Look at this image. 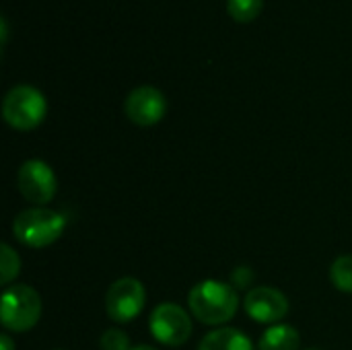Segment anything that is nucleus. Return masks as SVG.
<instances>
[{
    "mask_svg": "<svg viewBox=\"0 0 352 350\" xmlns=\"http://www.w3.org/2000/svg\"><path fill=\"white\" fill-rule=\"evenodd\" d=\"M192 316L208 326H219L229 322L239 307L237 291L221 281H202L198 283L188 297Z\"/></svg>",
    "mask_w": 352,
    "mask_h": 350,
    "instance_id": "nucleus-1",
    "label": "nucleus"
},
{
    "mask_svg": "<svg viewBox=\"0 0 352 350\" xmlns=\"http://www.w3.org/2000/svg\"><path fill=\"white\" fill-rule=\"evenodd\" d=\"M64 227H66L64 215L43 206H33L16 215V219L12 221V235L23 245L39 250L60 239Z\"/></svg>",
    "mask_w": 352,
    "mask_h": 350,
    "instance_id": "nucleus-2",
    "label": "nucleus"
},
{
    "mask_svg": "<svg viewBox=\"0 0 352 350\" xmlns=\"http://www.w3.org/2000/svg\"><path fill=\"white\" fill-rule=\"evenodd\" d=\"M45 97L31 85L12 87L2 101L4 120L16 130H33L45 118Z\"/></svg>",
    "mask_w": 352,
    "mask_h": 350,
    "instance_id": "nucleus-3",
    "label": "nucleus"
},
{
    "mask_svg": "<svg viewBox=\"0 0 352 350\" xmlns=\"http://www.w3.org/2000/svg\"><path fill=\"white\" fill-rule=\"evenodd\" d=\"M41 316V299L35 289L27 285H12L2 295L0 320L10 332L31 330Z\"/></svg>",
    "mask_w": 352,
    "mask_h": 350,
    "instance_id": "nucleus-4",
    "label": "nucleus"
},
{
    "mask_svg": "<svg viewBox=\"0 0 352 350\" xmlns=\"http://www.w3.org/2000/svg\"><path fill=\"white\" fill-rule=\"evenodd\" d=\"M151 332L155 340L165 347H182L192 336V320L184 307L161 303L151 314Z\"/></svg>",
    "mask_w": 352,
    "mask_h": 350,
    "instance_id": "nucleus-5",
    "label": "nucleus"
},
{
    "mask_svg": "<svg viewBox=\"0 0 352 350\" xmlns=\"http://www.w3.org/2000/svg\"><path fill=\"white\" fill-rule=\"evenodd\" d=\"M144 301H146V293L142 283L138 278L124 276L116 281L105 295L107 316L120 324L132 322L144 309Z\"/></svg>",
    "mask_w": 352,
    "mask_h": 350,
    "instance_id": "nucleus-6",
    "label": "nucleus"
},
{
    "mask_svg": "<svg viewBox=\"0 0 352 350\" xmlns=\"http://www.w3.org/2000/svg\"><path fill=\"white\" fill-rule=\"evenodd\" d=\"M16 188L25 200L31 204L43 206L56 196V175L45 161L29 159L19 167L16 173Z\"/></svg>",
    "mask_w": 352,
    "mask_h": 350,
    "instance_id": "nucleus-7",
    "label": "nucleus"
},
{
    "mask_svg": "<svg viewBox=\"0 0 352 350\" xmlns=\"http://www.w3.org/2000/svg\"><path fill=\"white\" fill-rule=\"evenodd\" d=\"M124 109H126V116L134 124L153 126L163 118V113L167 109V103H165L163 93L157 87L142 85V87H136V89H132L128 93Z\"/></svg>",
    "mask_w": 352,
    "mask_h": 350,
    "instance_id": "nucleus-8",
    "label": "nucleus"
},
{
    "mask_svg": "<svg viewBox=\"0 0 352 350\" xmlns=\"http://www.w3.org/2000/svg\"><path fill=\"white\" fill-rule=\"evenodd\" d=\"M243 307L245 314L260 324H276L289 314L287 297L272 287H256L248 291Z\"/></svg>",
    "mask_w": 352,
    "mask_h": 350,
    "instance_id": "nucleus-9",
    "label": "nucleus"
},
{
    "mask_svg": "<svg viewBox=\"0 0 352 350\" xmlns=\"http://www.w3.org/2000/svg\"><path fill=\"white\" fill-rule=\"evenodd\" d=\"M198 350H256L252 340L235 330V328H221V330H214V332H208Z\"/></svg>",
    "mask_w": 352,
    "mask_h": 350,
    "instance_id": "nucleus-10",
    "label": "nucleus"
},
{
    "mask_svg": "<svg viewBox=\"0 0 352 350\" xmlns=\"http://www.w3.org/2000/svg\"><path fill=\"white\" fill-rule=\"evenodd\" d=\"M299 332L289 324H276L264 332L260 338V350H297L299 349Z\"/></svg>",
    "mask_w": 352,
    "mask_h": 350,
    "instance_id": "nucleus-11",
    "label": "nucleus"
},
{
    "mask_svg": "<svg viewBox=\"0 0 352 350\" xmlns=\"http://www.w3.org/2000/svg\"><path fill=\"white\" fill-rule=\"evenodd\" d=\"M330 278L334 287L342 293H352V256H340L332 268H330Z\"/></svg>",
    "mask_w": 352,
    "mask_h": 350,
    "instance_id": "nucleus-12",
    "label": "nucleus"
},
{
    "mask_svg": "<svg viewBox=\"0 0 352 350\" xmlns=\"http://www.w3.org/2000/svg\"><path fill=\"white\" fill-rule=\"evenodd\" d=\"M21 270V260L16 256V252L8 245V243H2L0 248V274H2V285H10L12 278H16Z\"/></svg>",
    "mask_w": 352,
    "mask_h": 350,
    "instance_id": "nucleus-13",
    "label": "nucleus"
},
{
    "mask_svg": "<svg viewBox=\"0 0 352 350\" xmlns=\"http://www.w3.org/2000/svg\"><path fill=\"white\" fill-rule=\"evenodd\" d=\"M227 6H229V12L235 19L248 21V19L258 14V10L262 6V0H227Z\"/></svg>",
    "mask_w": 352,
    "mask_h": 350,
    "instance_id": "nucleus-14",
    "label": "nucleus"
},
{
    "mask_svg": "<svg viewBox=\"0 0 352 350\" xmlns=\"http://www.w3.org/2000/svg\"><path fill=\"white\" fill-rule=\"evenodd\" d=\"M99 347L103 350H132L130 349V338L122 330H105L103 336L99 338Z\"/></svg>",
    "mask_w": 352,
    "mask_h": 350,
    "instance_id": "nucleus-15",
    "label": "nucleus"
},
{
    "mask_svg": "<svg viewBox=\"0 0 352 350\" xmlns=\"http://www.w3.org/2000/svg\"><path fill=\"white\" fill-rule=\"evenodd\" d=\"M254 278H256V274H254V270L248 268V266H239V268H235V270L231 272V281H233V285H235L237 289H248V287L254 283Z\"/></svg>",
    "mask_w": 352,
    "mask_h": 350,
    "instance_id": "nucleus-16",
    "label": "nucleus"
},
{
    "mask_svg": "<svg viewBox=\"0 0 352 350\" xmlns=\"http://www.w3.org/2000/svg\"><path fill=\"white\" fill-rule=\"evenodd\" d=\"M0 350H14V347H12V340H10L6 334H2V336H0Z\"/></svg>",
    "mask_w": 352,
    "mask_h": 350,
    "instance_id": "nucleus-17",
    "label": "nucleus"
},
{
    "mask_svg": "<svg viewBox=\"0 0 352 350\" xmlns=\"http://www.w3.org/2000/svg\"><path fill=\"white\" fill-rule=\"evenodd\" d=\"M132 350H157V349H153V347H146V344H138V347H134Z\"/></svg>",
    "mask_w": 352,
    "mask_h": 350,
    "instance_id": "nucleus-18",
    "label": "nucleus"
},
{
    "mask_svg": "<svg viewBox=\"0 0 352 350\" xmlns=\"http://www.w3.org/2000/svg\"><path fill=\"white\" fill-rule=\"evenodd\" d=\"M311 350H316V349H311Z\"/></svg>",
    "mask_w": 352,
    "mask_h": 350,
    "instance_id": "nucleus-19",
    "label": "nucleus"
}]
</instances>
